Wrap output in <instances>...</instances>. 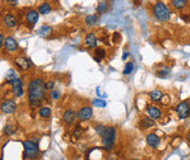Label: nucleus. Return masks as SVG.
<instances>
[{"label":"nucleus","instance_id":"1","mask_svg":"<svg viewBox=\"0 0 190 160\" xmlns=\"http://www.w3.org/2000/svg\"><path fill=\"white\" fill-rule=\"evenodd\" d=\"M45 85L42 79H33L29 83V103L30 106H40L45 97Z\"/></svg>","mask_w":190,"mask_h":160},{"label":"nucleus","instance_id":"2","mask_svg":"<svg viewBox=\"0 0 190 160\" xmlns=\"http://www.w3.org/2000/svg\"><path fill=\"white\" fill-rule=\"evenodd\" d=\"M7 82L12 85V92L15 97H22L23 89H22V81H21L13 70H9L6 76Z\"/></svg>","mask_w":190,"mask_h":160},{"label":"nucleus","instance_id":"3","mask_svg":"<svg viewBox=\"0 0 190 160\" xmlns=\"http://www.w3.org/2000/svg\"><path fill=\"white\" fill-rule=\"evenodd\" d=\"M24 151H23V157L24 159L28 160H35L40 155V149H39L38 145L31 140H24L22 143Z\"/></svg>","mask_w":190,"mask_h":160},{"label":"nucleus","instance_id":"4","mask_svg":"<svg viewBox=\"0 0 190 160\" xmlns=\"http://www.w3.org/2000/svg\"><path fill=\"white\" fill-rule=\"evenodd\" d=\"M103 142V146H105V150H111L113 148L115 142V137H117V132H115L114 127H105V132L101 135Z\"/></svg>","mask_w":190,"mask_h":160},{"label":"nucleus","instance_id":"5","mask_svg":"<svg viewBox=\"0 0 190 160\" xmlns=\"http://www.w3.org/2000/svg\"><path fill=\"white\" fill-rule=\"evenodd\" d=\"M154 13H155V17L157 18L159 21H168L170 18V11L167 8V6L165 5L162 1H157L156 5L154 6Z\"/></svg>","mask_w":190,"mask_h":160},{"label":"nucleus","instance_id":"6","mask_svg":"<svg viewBox=\"0 0 190 160\" xmlns=\"http://www.w3.org/2000/svg\"><path fill=\"white\" fill-rule=\"evenodd\" d=\"M176 112L180 120H185L190 115V104L187 101H183L176 106Z\"/></svg>","mask_w":190,"mask_h":160},{"label":"nucleus","instance_id":"7","mask_svg":"<svg viewBox=\"0 0 190 160\" xmlns=\"http://www.w3.org/2000/svg\"><path fill=\"white\" fill-rule=\"evenodd\" d=\"M93 112L90 106H84L77 112V118L80 121H87L93 118Z\"/></svg>","mask_w":190,"mask_h":160},{"label":"nucleus","instance_id":"8","mask_svg":"<svg viewBox=\"0 0 190 160\" xmlns=\"http://www.w3.org/2000/svg\"><path fill=\"white\" fill-rule=\"evenodd\" d=\"M146 143L151 148H157L160 144V138L156 134H148L146 136Z\"/></svg>","mask_w":190,"mask_h":160},{"label":"nucleus","instance_id":"9","mask_svg":"<svg viewBox=\"0 0 190 160\" xmlns=\"http://www.w3.org/2000/svg\"><path fill=\"white\" fill-rule=\"evenodd\" d=\"M15 65L22 70L29 69L32 66V62L27 57H19L15 59Z\"/></svg>","mask_w":190,"mask_h":160},{"label":"nucleus","instance_id":"10","mask_svg":"<svg viewBox=\"0 0 190 160\" xmlns=\"http://www.w3.org/2000/svg\"><path fill=\"white\" fill-rule=\"evenodd\" d=\"M17 109V104L13 100H7L1 104V111L5 113H12Z\"/></svg>","mask_w":190,"mask_h":160},{"label":"nucleus","instance_id":"11","mask_svg":"<svg viewBox=\"0 0 190 160\" xmlns=\"http://www.w3.org/2000/svg\"><path fill=\"white\" fill-rule=\"evenodd\" d=\"M77 118V113H75L73 110H66L64 115H63V120L67 124H73Z\"/></svg>","mask_w":190,"mask_h":160},{"label":"nucleus","instance_id":"12","mask_svg":"<svg viewBox=\"0 0 190 160\" xmlns=\"http://www.w3.org/2000/svg\"><path fill=\"white\" fill-rule=\"evenodd\" d=\"M5 47L7 48V50H9V52H15V50H18L17 41L13 38H11V36H8V38H6Z\"/></svg>","mask_w":190,"mask_h":160},{"label":"nucleus","instance_id":"13","mask_svg":"<svg viewBox=\"0 0 190 160\" xmlns=\"http://www.w3.org/2000/svg\"><path fill=\"white\" fill-rule=\"evenodd\" d=\"M147 114L150 115V118H153V120H158L162 116V112L156 106H153V105H148Z\"/></svg>","mask_w":190,"mask_h":160},{"label":"nucleus","instance_id":"14","mask_svg":"<svg viewBox=\"0 0 190 160\" xmlns=\"http://www.w3.org/2000/svg\"><path fill=\"white\" fill-rule=\"evenodd\" d=\"M25 19H27V22H28L30 25H34L35 23L38 22L39 13L34 10H30L28 13H27V15H25Z\"/></svg>","mask_w":190,"mask_h":160},{"label":"nucleus","instance_id":"15","mask_svg":"<svg viewBox=\"0 0 190 160\" xmlns=\"http://www.w3.org/2000/svg\"><path fill=\"white\" fill-rule=\"evenodd\" d=\"M3 22H5L7 28H14L17 25V19L13 14H7L3 18Z\"/></svg>","mask_w":190,"mask_h":160},{"label":"nucleus","instance_id":"16","mask_svg":"<svg viewBox=\"0 0 190 160\" xmlns=\"http://www.w3.org/2000/svg\"><path fill=\"white\" fill-rule=\"evenodd\" d=\"M85 42H86V44H87L88 47L93 48L97 45V38H96V35L93 34V33H90V34H88L87 36H86Z\"/></svg>","mask_w":190,"mask_h":160},{"label":"nucleus","instance_id":"17","mask_svg":"<svg viewBox=\"0 0 190 160\" xmlns=\"http://www.w3.org/2000/svg\"><path fill=\"white\" fill-rule=\"evenodd\" d=\"M141 124H142L143 127L150 128V127H153V126L155 125V122H154V120L151 118H142V121H141Z\"/></svg>","mask_w":190,"mask_h":160},{"label":"nucleus","instance_id":"18","mask_svg":"<svg viewBox=\"0 0 190 160\" xmlns=\"http://www.w3.org/2000/svg\"><path fill=\"white\" fill-rule=\"evenodd\" d=\"M150 98L152 101H155V102H157V101H159L160 99L163 98V93L160 92L159 90H154L152 91V92L150 93Z\"/></svg>","mask_w":190,"mask_h":160},{"label":"nucleus","instance_id":"19","mask_svg":"<svg viewBox=\"0 0 190 160\" xmlns=\"http://www.w3.org/2000/svg\"><path fill=\"white\" fill-rule=\"evenodd\" d=\"M6 135H12L17 132V126L13 125V124H8L5 126V130H3Z\"/></svg>","mask_w":190,"mask_h":160},{"label":"nucleus","instance_id":"20","mask_svg":"<svg viewBox=\"0 0 190 160\" xmlns=\"http://www.w3.org/2000/svg\"><path fill=\"white\" fill-rule=\"evenodd\" d=\"M39 12L41 13V14H48V13L51 12V6L48 5V3H43V5H41L40 7H39Z\"/></svg>","mask_w":190,"mask_h":160},{"label":"nucleus","instance_id":"21","mask_svg":"<svg viewBox=\"0 0 190 160\" xmlns=\"http://www.w3.org/2000/svg\"><path fill=\"white\" fill-rule=\"evenodd\" d=\"M171 2L176 9H183L187 5V0H171Z\"/></svg>","mask_w":190,"mask_h":160},{"label":"nucleus","instance_id":"22","mask_svg":"<svg viewBox=\"0 0 190 160\" xmlns=\"http://www.w3.org/2000/svg\"><path fill=\"white\" fill-rule=\"evenodd\" d=\"M85 21H86V23H87L88 25H93V24H96V22L98 21V18H97V15L91 14V15L86 17Z\"/></svg>","mask_w":190,"mask_h":160},{"label":"nucleus","instance_id":"23","mask_svg":"<svg viewBox=\"0 0 190 160\" xmlns=\"http://www.w3.org/2000/svg\"><path fill=\"white\" fill-rule=\"evenodd\" d=\"M95 54H96V57H95V58L98 60V62H100V60L102 59V58L105 56V50H101V48H98V50H96Z\"/></svg>","mask_w":190,"mask_h":160},{"label":"nucleus","instance_id":"24","mask_svg":"<svg viewBox=\"0 0 190 160\" xmlns=\"http://www.w3.org/2000/svg\"><path fill=\"white\" fill-rule=\"evenodd\" d=\"M51 115V109L50 108H42L40 110V116L43 118H48Z\"/></svg>","mask_w":190,"mask_h":160},{"label":"nucleus","instance_id":"25","mask_svg":"<svg viewBox=\"0 0 190 160\" xmlns=\"http://www.w3.org/2000/svg\"><path fill=\"white\" fill-rule=\"evenodd\" d=\"M52 32L50 26H42L41 30H39V34L42 35V36H48L50 33Z\"/></svg>","mask_w":190,"mask_h":160},{"label":"nucleus","instance_id":"26","mask_svg":"<svg viewBox=\"0 0 190 160\" xmlns=\"http://www.w3.org/2000/svg\"><path fill=\"white\" fill-rule=\"evenodd\" d=\"M133 69H134V65H133L132 63H128L126 65H125L124 70H123V74H124V75H130V74L133 71Z\"/></svg>","mask_w":190,"mask_h":160},{"label":"nucleus","instance_id":"27","mask_svg":"<svg viewBox=\"0 0 190 160\" xmlns=\"http://www.w3.org/2000/svg\"><path fill=\"white\" fill-rule=\"evenodd\" d=\"M93 105L97 106V108H105L107 102L101 100V99H96V100H93Z\"/></svg>","mask_w":190,"mask_h":160},{"label":"nucleus","instance_id":"28","mask_svg":"<svg viewBox=\"0 0 190 160\" xmlns=\"http://www.w3.org/2000/svg\"><path fill=\"white\" fill-rule=\"evenodd\" d=\"M107 10H108V5H107V2L102 1V2L99 3V6H98V8H97V11H98V12L103 13V12H105Z\"/></svg>","mask_w":190,"mask_h":160},{"label":"nucleus","instance_id":"29","mask_svg":"<svg viewBox=\"0 0 190 160\" xmlns=\"http://www.w3.org/2000/svg\"><path fill=\"white\" fill-rule=\"evenodd\" d=\"M169 68H164V69L163 70H160L159 73L157 74L158 76H159V77H163V78H165V77H167L168 75H169Z\"/></svg>","mask_w":190,"mask_h":160},{"label":"nucleus","instance_id":"30","mask_svg":"<svg viewBox=\"0 0 190 160\" xmlns=\"http://www.w3.org/2000/svg\"><path fill=\"white\" fill-rule=\"evenodd\" d=\"M105 127H107V126L98 125L97 127H96V133H97V134H98V135H99V136H101V135H102V134H103V132H105Z\"/></svg>","mask_w":190,"mask_h":160},{"label":"nucleus","instance_id":"31","mask_svg":"<svg viewBox=\"0 0 190 160\" xmlns=\"http://www.w3.org/2000/svg\"><path fill=\"white\" fill-rule=\"evenodd\" d=\"M52 98L53 99H58L60 98V92L58 91H56V90H54V91H52Z\"/></svg>","mask_w":190,"mask_h":160},{"label":"nucleus","instance_id":"32","mask_svg":"<svg viewBox=\"0 0 190 160\" xmlns=\"http://www.w3.org/2000/svg\"><path fill=\"white\" fill-rule=\"evenodd\" d=\"M45 88H46V89H53V88H54V82L50 81V82L45 83Z\"/></svg>","mask_w":190,"mask_h":160},{"label":"nucleus","instance_id":"33","mask_svg":"<svg viewBox=\"0 0 190 160\" xmlns=\"http://www.w3.org/2000/svg\"><path fill=\"white\" fill-rule=\"evenodd\" d=\"M7 2L10 6H15L17 5V0H7Z\"/></svg>","mask_w":190,"mask_h":160},{"label":"nucleus","instance_id":"34","mask_svg":"<svg viewBox=\"0 0 190 160\" xmlns=\"http://www.w3.org/2000/svg\"><path fill=\"white\" fill-rule=\"evenodd\" d=\"M0 40H1V46H3V40H5L3 34H0Z\"/></svg>","mask_w":190,"mask_h":160},{"label":"nucleus","instance_id":"35","mask_svg":"<svg viewBox=\"0 0 190 160\" xmlns=\"http://www.w3.org/2000/svg\"><path fill=\"white\" fill-rule=\"evenodd\" d=\"M129 56V53L128 52H124V55L122 56V59H126V57Z\"/></svg>","mask_w":190,"mask_h":160},{"label":"nucleus","instance_id":"36","mask_svg":"<svg viewBox=\"0 0 190 160\" xmlns=\"http://www.w3.org/2000/svg\"><path fill=\"white\" fill-rule=\"evenodd\" d=\"M187 140L190 143V133H189V134H188V136H187Z\"/></svg>","mask_w":190,"mask_h":160},{"label":"nucleus","instance_id":"37","mask_svg":"<svg viewBox=\"0 0 190 160\" xmlns=\"http://www.w3.org/2000/svg\"><path fill=\"white\" fill-rule=\"evenodd\" d=\"M133 160H138V159H133Z\"/></svg>","mask_w":190,"mask_h":160}]
</instances>
